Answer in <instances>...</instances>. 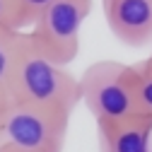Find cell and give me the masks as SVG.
Listing matches in <instances>:
<instances>
[{
  "instance_id": "cell-1",
  "label": "cell",
  "mask_w": 152,
  "mask_h": 152,
  "mask_svg": "<svg viewBox=\"0 0 152 152\" xmlns=\"http://www.w3.org/2000/svg\"><path fill=\"white\" fill-rule=\"evenodd\" d=\"M10 99L36 104V106L65 113V116H72V111L82 102L80 80L68 70V65H61L46 58L44 53H39L24 31L22 48L12 72Z\"/></svg>"
},
{
  "instance_id": "cell-2",
  "label": "cell",
  "mask_w": 152,
  "mask_h": 152,
  "mask_svg": "<svg viewBox=\"0 0 152 152\" xmlns=\"http://www.w3.org/2000/svg\"><path fill=\"white\" fill-rule=\"evenodd\" d=\"M92 12V0H51L29 27L31 46L46 58L70 65L80 53L82 24Z\"/></svg>"
},
{
  "instance_id": "cell-3",
  "label": "cell",
  "mask_w": 152,
  "mask_h": 152,
  "mask_svg": "<svg viewBox=\"0 0 152 152\" xmlns=\"http://www.w3.org/2000/svg\"><path fill=\"white\" fill-rule=\"evenodd\" d=\"M80 80V99L94 121H121L135 113L130 89V63L97 61L87 65Z\"/></svg>"
},
{
  "instance_id": "cell-4",
  "label": "cell",
  "mask_w": 152,
  "mask_h": 152,
  "mask_svg": "<svg viewBox=\"0 0 152 152\" xmlns=\"http://www.w3.org/2000/svg\"><path fill=\"white\" fill-rule=\"evenodd\" d=\"M70 116L36 104L10 99L3 121V142L24 152H63Z\"/></svg>"
},
{
  "instance_id": "cell-5",
  "label": "cell",
  "mask_w": 152,
  "mask_h": 152,
  "mask_svg": "<svg viewBox=\"0 0 152 152\" xmlns=\"http://www.w3.org/2000/svg\"><path fill=\"white\" fill-rule=\"evenodd\" d=\"M111 34L130 48L152 44V0H104Z\"/></svg>"
},
{
  "instance_id": "cell-6",
  "label": "cell",
  "mask_w": 152,
  "mask_h": 152,
  "mask_svg": "<svg viewBox=\"0 0 152 152\" xmlns=\"http://www.w3.org/2000/svg\"><path fill=\"white\" fill-rule=\"evenodd\" d=\"M99 152H152V118L133 113L121 121L97 123Z\"/></svg>"
},
{
  "instance_id": "cell-7",
  "label": "cell",
  "mask_w": 152,
  "mask_h": 152,
  "mask_svg": "<svg viewBox=\"0 0 152 152\" xmlns=\"http://www.w3.org/2000/svg\"><path fill=\"white\" fill-rule=\"evenodd\" d=\"M130 89L138 116L152 118V58L130 63Z\"/></svg>"
},
{
  "instance_id": "cell-8",
  "label": "cell",
  "mask_w": 152,
  "mask_h": 152,
  "mask_svg": "<svg viewBox=\"0 0 152 152\" xmlns=\"http://www.w3.org/2000/svg\"><path fill=\"white\" fill-rule=\"evenodd\" d=\"M24 31H5L0 29V97L10 99L12 72L17 65V56L22 48Z\"/></svg>"
},
{
  "instance_id": "cell-9",
  "label": "cell",
  "mask_w": 152,
  "mask_h": 152,
  "mask_svg": "<svg viewBox=\"0 0 152 152\" xmlns=\"http://www.w3.org/2000/svg\"><path fill=\"white\" fill-rule=\"evenodd\" d=\"M48 3H51V0H12L20 31H27V29L36 22V17L41 15V10H44Z\"/></svg>"
},
{
  "instance_id": "cell-10",
  "label": "cell",
  "mask_w": 152,
  "mask_h": 152,
  "mask_svg": "<svg viewBox=\"0 0 152 152\" xmlns=\"http://www.w3.org/2000/svg\"><path fill=\"white\" fill-rule=\"evenodd\" d=\"M0 29H5V31H20L12 0H0Z\"/></svg>"
},
{
  "instance_id": "cell-11",
  "label": "cell",
  "mask_w": 152,
  "mask_h": 152,
  "mask_svg": "<svg viewBox=\"0 0 152 152\" xmlns=\"http://www.w3.org/2000/svg\"><path fill=\"white\" fill-rule=\"evenodd\" d=\"M7 104H10V99L0 97V142H3V121H5V111H7Z\"/></svg>"
},
{
  "instance_id": "cell-12",
  "label": "cell",
  "mask_w": 152,
  "mask_h": 152,
  "mask_svg": "<svg viewBox=\"0 0 152 152\" xmlns=\"http://www.w3.org/2000/svg\"><path fill=\"white\" fill-rule=\"evenodd\" d=\"M0 152H24V150H17V147H12L7 142H0Z\"/></svg>"
},
{
  "instance_id": "cell-13",
  "label": "cell",
  "mask_w": 152,
  "mask_h": 152,
  "mask_svg": "<svg viewBox=\"0 0 152 152\" xmlns=\"http://www.w3.org/2000/svg\"><path fill=\"white\" fill-rule=\"evenodd\" d=\"M150 58H152V53H150Z\"/></svg>"
}]
</instances>
